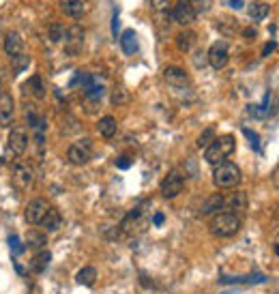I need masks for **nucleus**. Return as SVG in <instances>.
Segmentation results:
<instances>
[{
	"label": "nucleus",
	"instance_id": "obj_1",
	"mask_svg": "<svg viewBox=\"0 0 279 294\" xmlns=\"http://www.w3.org/2000/svg\"><path fill=\"white\" fill-rule=\"evenodd\" d=\"M243 174H240V168L232 161H221L215 166V172H213V183L215 187L219 189H232L240 183Z\"/></svg>",
	"mask_w": 279,
	"mask_h": 294
},
{
	"label": "nucleus",
	"instance_id": "obj_2",
	"mask_svg": "<svg viewBox=\"0 0 279 294\" xmlns=\"http://www.w3.org/2000/svg\"><path fill=\"white\" fill-rule=\"evenodd\" d=\"M236 148V140L234 135H221V138H215L211 144L206 146V152H204V159H206L211 166H217V163L225 161V157H230Z\"/></svg>",
	"mask_w": 279,
	"mask_h": 294
},
{
	"label": "nucleus",
	"instance_id": "obj_3",
	"mask_svg": "<svg viewBox=\"0 0 279 294\" xmlns=\"http://www.w3.org/2000/svg\"><path fill=\"white\" fill-rule=\"evenodd\" d=\"M208 228H211V234L219 238H228V236H234L236 232L240 230V217L234 215V213H217L208 223Z\"/></svg>",
	"mask_w": 279,
	"mask_h": 294
},
{
	"label": "nucleus",
	"instance_id": "obj_4",
	"mask_svg": "<svg viewBox=\"0 0 279 294\" xmlns=\"http://www.w3.org/2000/svg\"><path fill=\"white\" fill-rule=\"evenodd\" d=\"M67 159L73 166H84L93 159V140L90 138H82L78 142H73L67 150Z\"/></svg>",
	"mask_w": 279,
	"mask_h": 294
},
{
	"label": "nucleus",
	"instance_id": "obj_5",
	"mask_svg": "<svg viewBox=\"0 0 279 294\" xmlns=\"http://www.w3.org/2000/svg\"><path fill=\"white\" fill-rule=\"evenodd\" d=\"M32 183H35L32 168L26 166V163H18V166L13 168V172H11V185H13L18 191H26V189L32 187Z\"/></svg>",
	"mask_w": 279,
	"mask_h": 294
},
{
	"label": "nucleus",
	"instance_id": "obj_6",
	"mask_svg": "<svg viewBox=\"0 0 279 294\" xmlns=\"http://www.w3.org/2000/svg\"><path fill=\"white\" fill-rule=\"evenodd\" d=\"M84 47V28L78 24H73L71 28H67V35H64V52L69 56H78Z\"/></svg>",
	"mask_w": 279,
	"mask_h": 294
},
{
	"label": "nucleus",
	"instance_id": "obj_7",
	"mask_svg": "<svg viewBox=\"0 0 279 294\" xmlns=\"http://www.w3.org/2000/svg\"><path fill=\"white\" fill-rule=\"evenodd\" d=\"M28 142H30V133L26 127H13L9 133V148L13 155H24L26 148H28Z\"/></svg>",
	"mask_w": 279,
	"mask_h": 294
},
{
	"label": "nucleus",
	"instance_id": "obj_8",
	"mask_svg": "<svg viewBox=\"0 0 279 294\" xmlns=\"http://www.w3.org/2000/svg\"><path fill=\"white\" fill-rule=\"evenodd\" d=\"M182 187H185V178H182L180 172L174 170V172H170L163 181H161V195L172 200V198H176V195L182 191Z\"/></svg>",
	"mask_w": 279,
	"mask_h": 294
},
{
	"label": "nucleus",
	"instance_id": "obj_9",
	"mask_svg": "<svg viewBox=\"0 0 279 294\" xmlns=\"http://www.w3.org/2000/svg\"><path fill=\"white\" fill-rule=\"evenodd\" d=\"M47 210H50V202L43 200V198H35V200H30V202H28V206H26L24 217H26V221H28V223L37 226V223L43 221V217H45Z\"/></svg>",
	"mask_w": 279,
	"mask_h": 294
},
{
	"label": "nucleus",
	"instance_id": "obj_10",
	"mask_svg": "<svg viewBox=\"0 0 279 294\" xmlns=\"http://www.w3.org/2000/svg\"><path fill=\"white\" fill-rule=\"evenodd\" d=\"M230 61V47L225 41H215L208 50V63L213 69H223Z\"/></svg>",
	"mask_w": 279,
	"mask_h": 294
},
{
	"label": "nucleus",
	"instance_id": "obj_11",
	"mask_svg": "<svg viewBox=\"0 0 279 294\" xmlns=\"http://www.w3.org/2000/svg\"><path fill=\"white\" fill-rule=\"evenodd\" d=\"M172 18H174V21H179L180 26L196 21V9H193L191 0H179L174 4V9H172Z\"/></svg>",
	"mask_w": 279,
	"mask_h": 294
},
{
	"label": "nucleus",
	"instance_id": "obj_12",
	"mask_svg": "<svg viewBox=\"0 0 279 294\" xmlns=\"http://www.w3.org/2000/svg\"><path fill=\"white\" fill-rule=\"evenodd\" d=\"M4 52H7V56L11 61L24 54V41H21V37L18 32H7V35H4Z\"/></svg>",
	"mask_w": 279,
	"mask_h": 294
},
{
	"label": "nucleus",
	"instance_id": "obj_13",
	"mask_svg": "<svg viewBox=\"0 0 279 294\" xmlns=\"http://www.w3.org/2000/svg\"><path fill=\"white\" fill-rule=\"evenodd\" d=\"M163 80L168 82L172 88H185L189 84V78H187V73L180 67H168L163 71Z\"/></svg>",
	"mask_w": 279,
	"mask_h": 294
},
{
	"label": "nucleus",
	"instance_id": "obj_14",
	"mask_svg": "<svg viewBox=\"0 0 279 294\" xmlns=\"http://www.w3.org/2000/svg\"><path fill=\"white\" fill-rule=\"evenodd\" d=\"M13 110H15V101L9 92H0V125L7 127L13 121Z\"/></svg>",
	"mask_w": 279,
	"mask_h": 294
},
{
	"label": "nucleus",
	"instance_id": "obj_15",
	"mask_svg": "<svg viewBox=\"0 0 279 294\" xmlns=\"http://www.w3.org/2000/svg\"><path fill=\"white\" fill-rule=\"evenodd\" d=\"M58 7H60L64 15H69V18H73V20H80L84 15L82 0H58Z\"/></svg>",
	"mask_w": 279,
	"mask_h": 294
},
{
	"label": "nucleus",
	"instance_id": "obj_16",
	"mask_svg": "<svg viewBox=\"0 0 279 294\" xmlns=\"http://www.w3.org/2000/svg\"><path fill=\"white\" fill-rule=\"evenodd\" d=\"M24 92H28V95H32L35 99H43L45 97V82H43V78L39 73H35L32 78L24 84Z\"/></svg>",
	"mask_w": 279,
	"mask_h": 294
},
{
	"label": "nucleus",
	"instance_id": "obj_17",
	"mask_svg": "<svg viewBox=\"0 0 279 294\" xmlns=\"http://www.w3.org/2000/svg\"><path fill=\"white\" fill-rule=\"evenodd\" d=\"M225 206V200H223V195H219V193H215L211 195V198H206L202 202L200 206V215H213V213H221V209Z\"/></svg>",
	"mask_w": 279,
	"mask_h": 294
},
{
	"label": "nucleus",
	"instance_id": "obj_18",
	"mask_svg": "<svg viewBox=\"0 0 279 294\" xmlns=\"http://www.w3.org/2000/svg\"><path fill=\"white\" fill-rule=\"evenodd\" d=\"M41 226H43V232H56V230H60V226H62V217H60V213H58L56 209H52V206H50V210H47L45 217H43Z\"/></svg>",
	"mask_w": 279,
	"mask_h": 294
},
{
	"label": "nucleus",
	"instance_id": "obj_19",
	"mask_svg": "<svg viewBox=\"0 0 279 294\" xmlns=\"http://www.w3.org/2000/svg\"><path fill=\"white\" fill-rule=\"evenodd\" d=\"M45 243H47V236H45V232L43 230H28L26 232V249H41L45 247Z\"/></svg>",
	"mask_w": 279,
	"mask_h": 294
},
{
	"label": "nucleus",
	"instance_id": "obj_20",
	"mask_svg": "<svg viewBox=\"0 0 279 294\" xmlns=\"http://www.w3.org/2000/svg\"><path fill=\"white\" fill-rule=\"evenodd\" d=\"M120 47H122V52L127 54V56H133V54L138 52V35H136V30H125L120 35Z\"/></svg>",
	"mask_w": 279,
	"mask_h": 294
},
{
	"label": "nucleus",
	"instance_id": "obj_21",
	"mask_svg": "<svg viewBox=\"0 0 279 294\" xmlns=\"http://www.w3.org/2000/svg\"><path fill=\"white\" fill-rule=\"evenodd\" d=\"M225 206H228V213H243V210H247V195L243 191H236L232 193L228 200H225Z\"/></svg>",
	"mask_w": 279,
	"mask_h": 294
},
{
	"label": "nucleus",
	"instance_id": "obj_22",
	"mask_svg": "<svg viewBox=\"0 0 279 294\" xmlns=\"http://www.w3.org/2000/svg\"><path fill=\"white\" fill-rule=\"evenodd\" d=\"M50 260H52V253L45 252V249H41V252L30 260V271H32V273H37V275L43 273V271L50 266Z\"/></svg>",
	"mask_w": 279,
	"mask_h": 294
},
{
	"label": "nucleus",
	"instance_id": "obj_23",
	"mask_svg": "<svg viewBox=\"0 0 279 294\" xmlns=\"http://www.w3.org/2000/svg\"><path fill=\"white\" fill-rule=\"evenodd\" d=\"M221 284H262L266 281V277L262 273H254V275H243V277H219Z\"/></svg>",
	"mask_w": 279,
	"mask_h": 294
},
{
	"label": "nucleus",
	"instance_id": "obj_24",
	"mask_svg": "<svg viewBox=\"0 0 279 294\" xmlns=\"http://www.w3.org/2000/svg\"><path fill=\"white\" fill-rule=\"evenodd\" d=\"M75 281H78L80 286H95L97 281V269L95 266H84V269L78 271V275H75Z\"/></svg>",
	"mask_w": 279,
	"mask_h": 294
},
{
	"label": "nucleus",
	"instance_id": "obj_25",
	"mask_svg": "<svg viewBox=\"0 0 279 294\" xmlns=\"http://www.w3.org/2000/svg\"><path fill=\"white\" fill-rule=\"evenodd\" d=\"M116 127H118V125H116V118H114V116H103V118L99 121V125H97L99 133L103 135V138H107V140L116 135Z\"/></svg>",
	"mask_w": 279,
	"mask_h": 294
},
{
	"label": "nucleus",
	"instance_id": "obj_26",
	"mask_svg": "<svg viewBox=\"0 0 279 294\" xmlns=\"http://www.w3.org/2000/svg\"><path fill=\"white\" fill-rule=\"evenodd\" d=\"M247 13H249L251 20L260 21V20H264L266 15L271 13V7H268L266 2H251L249 7H247Z\"/></svg>",
	"mask_w": 279,
	"mask_h": 294
},
{
	"label": "nucleus",
	"instance_id": "obj_27",
	"mask_svg": "<svg viewBox=\"0 0 279 294\" xmlns=\"http://www.w3.org/2000/svg\"><path fill=\"white\" fill-rule=\"evenodd\" d=\"M64 35H67V28L60 24H52L50 28H47V37H50L52 43H60L64 41Z\"/></svg>",
	"mask_w": 279,
	"mask_h": 294
},
{
	"label": "nucleus",
	"instance_id": "obj_28",
	"mask_svg": "<svg viewBox=\"0 0 279 294\" xmlns=\"http://www.w3.org/2000/svg\"><path fill=\"white\" fill-rule=\"evenodd\" d=\"M193 41H196V35H193V32H180L179 39H176V45H179V50H182V52H189Z\"/></svg>",
	"mask_w": 279,
	"mask_h": 294
},
{
	"label": "nucleus",
	"instance_id": "obj_29",
	"mask_svg": "<svg viewBox=\"0 0 279 294\" xmlns=\"http://www.w3.org/2000/svg\"><path fill=\"white\" fill-rule=\"evenodd\" d=\"M28 63H30L28 54H21V56L13 58V61H11V64H13V75H20L21 71H26V67H28Z\"/></svg>",
	"mask_w": 279,
	"mask_h": 294
},
{
	"label": "nucleus",
	"instance_id": "obj_30",
	"mask_svg": "<svg viewBox=\"0 0 279 294\" xmlns=\"http://www.w3.org/2000/svg\"><path fill=\"white\" fill-rule=\"evenodd\" d=\"M213 140H215V129L208 127V129H204V131L200 133V138H198V146H200V148H206Z\"/></svg>",
	"mask_w": 279,
	"mask_h": 294
},
{
	"label": "nucleus",
	"instance_id": "obj_31",
	"mask_svg": "<svg viewBox=\"0 0 279 294\" xmlns=\"http://www.w3.org/2000/svg\"><path fill=\"white\" fill-rule=\"evenodd\" d=\"M217 28L221 30L225 37H230V35H234V30H236V21L230 20V18H223V20L217 24Z\"/></svg>",
	"mask_w": 279,
	"mask_h": 294
},
{
	"label": "nucleus",
	"instance_id": "obj_32",
	"mask_svg": "<svg viewBox=\"0 0 279 294\" xmlns=\"http://www.w3.org/2000/svg\"><path fill=\"white\" fill-rule=\"evenodd\" d=\"M243 135H245L247 140H249L251 148H254L256 152H260V135H258L256 131H251L249 127H243Z\"/></svg>",
	"mask_w": 279,
	"mask_h": 294
},
{
	"label": "nucleus",
	"instance_id": "obj_33",
	"mask_svg": "<svg viewBox=\"0 0 279 294\" xmlns=\"http://www.w3.org/2000/svg\"><path fill=\"white\" fill-rule=\"evenodd\" d=\"M9 247L13 249V253H15V255H21V253L26 252V245L20 241L18 234H11V236H9Z\"/></svg>",
	"mask_w": 279,
	"mask_h": 294
},
{
	"label": "nucleus",
	"instance_id": "obj_34",
	"mask_svg": "<svg viewBox=\"0 0 279 294\" xmlns=\"http://www.w3.org/2000/svg\"><path fill=\"white\" fill-rule=\"evenodd\" d=\"M129 101V95L125 92V88H114V92H112V103L114 105H122V103Z\"/></svg>",
	"mask_w": 279,
	"mask_h": 294
},
{
	"label": "nucleus",
	"instance_id": "obj_35",
	"mask_svg": "<svg viewBox=\"0 0 279 294\" xmlns=\"http://www.w3.org/2000/svg\"><path fill=\"white\" fill-rule=\"evenodd\" d=\"M150 7H153L155 11H168L170 0H150Z\"/></svg>",
	"mask_w": 279,
	"mask_h": 294
},
{
	"label": "nucleus",
	"instance_id": "obj_36",
	"mask_svg": "<svg viewBox=\"0 0 279 294\" xmlns=\"http://www.w3.org/2000/svg\"><path fill=\"white\" fill-rule=\"evenodd\" d=\"M131 157H127V155H120V157H118V159H116V166L118 168H120V170H129V168H131Z\"/></svg>",
	"mask_w": 279,
	"mask_h": 294
},
{
	"label": "nucleus",
	"instance_id": "obj_37",
	"mask_svg": "<svg viewBox=\"0 0 279 294\" xmlns=\"http://www.w3.org/2000/svg\"><path fill=\"white\" fill-rule=\"evenodd\" d=\"M275 50H277V43H275V41H268L266 45L262 47V56H271V54L275 52Z\"/></svg>",
	"mask_w": 279,
	"mask_h": 294
},
{
	"label": "nucleus",
	"instance_id": "obj_38",
	"mask_svg": "<svg viewBox=\"0 0 279 294\" xmlns=\"http://www.w3.org/2000/svg\"><path fill=\"white\" fill-rule=\"evenodd\" d=\"M243 37H245L247 41H254L256 37H258V30L254 28V26H249V28H245V30H243Z\"/></svg>",
	"mask_w": 279,
	"mask_h": 294
},
{
	"label": "nucleus",
	"instance_id": "obj_39",
	"mask_svg": "<svg viewBox=\"0 0 279 294\" xmlns=\"http://www.w3.org/2000/svg\"><path fill=\"white\" fill-rule=\"evenodd\" d=\"M225 4H228V7H232V9H236V11H240V9L245 7L243 0H225Z\"/></svg>",
	"mask_w": 279,
	"mask_h": 294
},
{
	"label": "nucleus",
	"instance_id": "obj_40",
	"mask_svg": "<svg viewBox=\"0 0 279 294\" xmlns=\"http://www.w3.org/2000/svg\"><path fill=\"white\" fill-rule=\"evenodd\" d=\"M163 221H165V215L163 213H155L153 215V226H163Z\"/></svg>",
	"mask_w": 279,
	"mask_h": 294
},
{
	"label": "nucleus",
	"instance_id": "obj_41",
	"mask_svg": "<svg viewBox=\"0 0 279 294\" xmlns=\"http://www.w3.org/2000/svg\"><path fill=\"white\" fill-rule=\"evenodd\" d=\"M112 32L118 35V11H114V18H112Z\"/></svg>",
	"mask_w": 279,
	"mask_h": 294
},
{
	"label": "nucleus",
	"instance_id": "obj_42",
	"mask_svg": "<svg viewBox=\"0 0 279 294\" xmlns=\"http://www.w3.org/2000/svg\"><path fill=\"white\" fill-rule=\"evenodd\" d=\"M275 255H277V258H279V243L275 245Z\"/></svg>",
	"mask_w": 279,
	"mask_h": 294
},
{
	"label": "nucleus",
	"instance_id": "obj_43",
	"mask_svg": "<svg viewBox=\"0 0 279 294\" xmlns=\"http://www.w3.org/2000/svg\"><path fill=\"white\" fill-rule=\"evenodd\" d=\"M0 88H2V84H0Z\"/></svg>",
	"mask_w": 279,
	"mask_h": 294
}]
</instances>
